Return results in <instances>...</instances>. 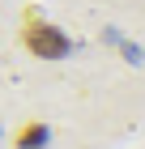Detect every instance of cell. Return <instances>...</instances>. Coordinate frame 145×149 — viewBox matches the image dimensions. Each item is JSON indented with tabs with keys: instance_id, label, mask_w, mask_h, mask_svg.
<instances>
[{
	"instance_id": "cell-1",
	"label": "cell",
	"mask_w": 145,
	"mask_h": 149,
	"mask_svg": "<svg viewBox=\"0 0 145 149\" xmlns=\"http://www.w3.org/2000/svg\"><path fill=\"white\" fill-rule=\"evenodd\" d=\"M22 43L30 47L39 60H60V56H68V38H64V30H60V26H47L39 13H30V17H26V26H22Z\"/></svg>"
},
{
	"instance_id": "cell-2",
	"label": "cell",
	"mask_w": 145,
	"mask_h": 149,
	"mask_svg": "<svg viewBox=\"0 0 145 149\" xmlns=\"http://www.w3.org/2000/svg\"><path fill=\"white\" fill-rule=\"evenodd\" d=\"M13 145H17V149H39V145H47V124H22L17 136H13Z\"/></svg>"
}]
</instances>
